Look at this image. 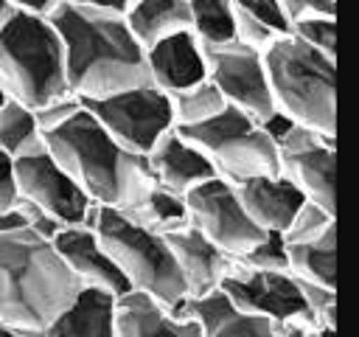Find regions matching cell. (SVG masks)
I'll use <instances>...</instances> for the list:
<instances>
[{
	"label": "cell",
	"instance_id": "cell-8",
	"mask_svg": "<svg viewBox=\"0 0 359 337\" xmlns=\"http://www.w3.org/2000/svg\"><path fill=\"white\" fill-rule=\"evenodd\" d=\"M81 107L123 152L137 157H146L160 138L174 129L171 101L151 84L123 90L101 101H81Z\"/></svg>",
	"mask_w": 359,
	"mask_h": 337
},
{
	"label": "cell",
	"instance_id": "cell-20",
	"mask_svg": "<svg viewBox=\"0 0 359 337\" xmlns=\"http://www.w3.org/2000/svg\"><path fill=\"white\" fill-rule=\"evenodd\" d=\"M177 312L194 317L202 337H283L280 323L236 309L219 289L205 298H185Z\"/></svg>",
	"mask_w": 359,
	"mask_h": 337
},
{
	"label": "cell",
	"instance_id": "cell-19",
	"mask_svg": "<svg viewBox=\"0 0 359 337\" xmlns=\"http://www.w3.org/2000/svg\"><path fill=\"white\" fill-rule=\"evenodd\" d=\"M146 163L157 180V185L165 191H174L180 197H185L188 191H194L202 183L216 177L208 157L191 140H185L177 129H171L165 138H160V143L146 154Z\"/></svg>",
	"mask_w": 359,
	"mask_h": 337
},
{
	"label": "cell",
	"instance_id": "cell-35",
	"mask_svg": "<svg viewBox=\"0 0 359 337\" xmlns=\"http://www.w3.org/2000/svg\"><path fill=\"white\" fill-rule=\"evenodd\" d=\"M241 6H244L264 28H269L275 37H289V22H286V17H283L278 0H241Z\"/></svg>",
	"mask_w": 359,
	"mask_h": 337
},
{
	"label": "cell",
	"instance_id": "cell-9",
	"mask_svg": "<svg viewBox=\"0 0 359 337\" xmlns=\"http://www.w3.org/2000/svg\"><path fill=\"white\" fill-rule=\"evenodd\" d=\"M185 208H188V225L199 230L227 258L244 256L252 244L264 239V233L244 213L233 185L219 177L188 191Z\"/></svg>",
	"mask_w": 359,
	"mask_h": 337
},
{
	"label": "cell",
	"instance_id": "cell-31",
	"mask_svg": "<svg viewBox=\"0 0 359 337\" xmlns=\"http://www.w3.org/2000/svg\"><path fill=\"white\" fill-rule=\"evenodd\" d=\"M294 39H300L303 45L314 48L317 53L337 59V17H314V20H303L297 25H292L289 31Z\"/></svg>",
	"mask_w": 359,
	"mask_h": 337
},
{
	"label": "cell",
	"instance_id": "cell-39",
	"mask_svg": "<svg viewBox=\"0 0 359 337\" xmlns=\"http://www.w3.org/2000/svg\"><path fill=\"white\" fill-rule=\"evenodd\" d=\"M17 230H25V219H22L20 208L3 211V213H0V236H6V233H17Z\"/></svg>",
	"mask_w": 359,
	"mask_h": 337
},
{
	"label": "cell",
	"instance_id": "cell-1",
	"mask_svg": "<svg viewBox=\"0 0 359 337\" xmlns=\"http://www.w3.org/2000/svg\"><path fill=\"white\" fill-rule=\"evenodd\" d=\"M126 3L59 0L50 25L65 48L67 90L79 101H101L149 84L143 48L126 28Z\"/></svg>",
	"mask_w": 359,
	"mask_h": 337
},
{
	"label": "cell",
	"instance_id": "cell-18",
	"mask_svg": "<svg viewBox=\"0 0 359 337\" xmlns=\"http://www.w3.org/2000/svg\"><path fill=\"white\" fill-rule=\"evenodd\" d=\"M115 337H202V329L143 292H126L115 303Z\"/></svg>",
	"mask_w": 359,
	"mask_h": 337
},
{
	"label": "cell",
	"instance_id": "cell-25",
	"mask_svg": "<svg viewBox=\"0 0 359 337\" xmlns=\"http://www.w3.org/2000/svg\"><path fill=\"white\" fill-rule=\"evenodd\" d=\"M191 37L202 51L233 45V0H188Z\"/></svg>",
	"mask_w": 359,
	"mask_h": 337
},
{
	"label": "cell",
	"instance_id": "cell-4",
	"mask_svg": "<svg viewBox=\"0 0 359 337\" xmlns=\"http://www.w3.org/2000/svg\"><path fill=\"white\" fill-rule=\"evenodd\" d=\"M261 59L272 107L286 112L294 124L337 140V59L317 53L292 34L272 42Z\"/></svg>",
	"mask_w": 359,
	"mask_h": 337
},
{
	"label": "cell",
	"instance_id": "cell-3",
	"mask_svg": "<svg viewBox=\"0 0 359 337\" xmlns=\"http://www.w3.org/2000/svg\"><path fill=\"white\" fill-rule=\"evenodd\" d=\"M11 14L0 25V93L28 110L53 104L67 90L65 48L50 25L11 0Z\"/></svg>",
	"mask_w": 359,
	"mask_h": 337
},
{
	"label": "cell",
	"instance_id": "cell-40",
	"mask_svg": "<svg viewBox=\"0 0 359 337\" xmlns=\"http://www.w3.org/2000/svg\"><path fill=\"white\" fill-rule=\"evenodd\" d=\"M11 8H14V6H11V0H0V25H3L6 20H8Z\"/></svg>",
	"mask_w": 359,
	"mask_h": 337
},
{
	"label": "cell",
	"instance_id": "cell-24",
	"mask_svg": "<svg viewBox=\"0 0 359 337\" xmlns=\"http://www.w3.org/2000/svg\"><path fill=\"white\" fill-rule=\"evenodd\" d=\"M0 152H6L11 160L45 152V135L34 118V110L11 98H6L0 107Z\"/></svg>",
	"mask_w": 359,
	"mask_h": 337
},
{
	"label": "cell",
	"instance_id": "cell-29",
	"mask_svg": "<svg viewBox=\"0 0 359 337\" xmlns=\"http://www.w3.org/2000/svg\"><path fill=\"white\" fill-rule=\"evenodd\" d=\"M238 264L250 270H264V272H289V256H286V242L280 233H264L258 244H252L244 256L236 258Z\"/></svg>",
	"mask_w": 359,
	"mask_h": 337
},
{
	"label": "cell",
	"instance_id": "cell-22",
	"mask_svg": "<svg viewBox=\"0 0 359 337\" xmlns=\"http://www.w3.org/2000/svg\"><path fill=\"white\" fill-rule=\"evenodd\" d=\"M188 25H191L188 0H143V3L129 0L126 28L143 51L174 34L188 31Z\"/></svg>",
	"mask_w": 359,
	"mask_h": 337
},
{
	"label": "cell",
	"instance_id": "cell-30",
	"mask_svg": "<svg viewBox=\"0 0 359 337\" xmlns=\"http://www.w3.org/2000/svg\"><path fill=\"white\" fill-rule=\"evenodd\" d=\"M233 39L236 45L247 48V51H255V53H264L272 42H278L280 37H275L269 28H264L244 6L241 0H233Z\"/></svg>",
	"mask_w": 359,
	"mask_h": 337
},
{
	"label": "cell",
	"instance_id": "cell-14",
	"mask_svg": "<svg viewBox=\"0 0 359 337\" xmlns=\"http://www.w3.org/2000/svg\"><path fill=\"white\" fill-rule=\"evenodd\" d=\"M50 244L56 247V253L62 256V261L70 267V272L79 278L81 286L101 289L115 298L132 292L129 284L123 281L121 270L115 267V261L109 258V253L104 250V244L87 225L62 227Z\"/></svg>",
	"mask_w": 359,
	"mask_h": 337
},
{
	"label": "cell",
	"instance_id": "cell-36",
	"mask_svg": "<svg viewBox=\"0 0 359 337\" xmlns=\"http://www.w3.org/2000/svg\"><path fill=\"white\" fill-rule=\"evenodd\" d=\"M17 177H14V160L0 152V213L17 208Z\"/></svg>",
	"mask_w": 359,
	"mask_h": 337
},
{
	"label": "cell",
	"instance_id": "cell-10",
	"mask_svg": "<svg viewBox=\"0 0 359 337\" xmlns=\"http://www.w3.org/2000/svg\"><path fill=\"white\" fill-rule=\"evenodd\" d=\"M14 177H17V197L48 213L56 225L62 227L87 225V216L93 211L90 197L56 166V160L48 152L14 160Z\"/></svg>",
	"mask_w": 359,
	"mask_h": 337
},
{
	"label": "cell",
	"instance_id": "cell-38",
	"mask_svg": "<svg viewBox=\"0 0 359 337\" xmlns=\"http://www.w3.org/2000/svg\"><path fill=\"white\" fill-rule=\"evenodd\" d=\"M280 334L283 337H337V329L317 326L311 320H292V323H280Z\"/></svg>",
	"mask_w": 359,
	"mask_h": 337
},
{
	"label": "cell",
	"instance_id": "cell-26",
	"mask_svg": "<svg viewBox=\"0 0 359 337\" xmlns=\"http://www.w3.org/2000/svg\"><path fill=\"white\" fill-rule=\"evenodd\" d=\"M129 222L146 227V230H154L160 236L165 233H174L180 227L188 225V208H185V197L174 194V191H165V188H154L146 202L140 208H135L132 213H123Z\"/></svg>",
	"mask_w": 359,
	"mask_h": 337
},
{
	"label": "cell",
	"instance_id": "cell-21",
	"mask_svg": "<svg viewBox=\"0 0 359 337\" xmlns=\"http://www.w3.org/2000/svg\"><path fill=\"white\" fill-rule=\"evenodd\" d=\"M118 298L101 289L81 286L73 303L45 329L48 337H115Z\"/></svg>",
	"mask_w": 359,
	"mask_h": 337
},
{
	"label": "cell",
	"instance_id": "cell-32",
	"mask_svg": "<svg viewBox=\"0 0 359 337\" xmlns=\"http://www.w3.org/2000/svg\"><path fill=\"white\" fill-rule=\"evenodd\" d=\"M297 281V278H294ZM300 286V298H303V306L309 312V317L317 323V326H331L337 329V289H328V286H317V284H306V281H297Z\"/></svg>",
	"mask_w": 359,
	"mask_h": 337
},
{
	"label": "cell",
	"instance_id": "cell-11",
	"mask_svg": "<svg viewBox=\"0 0 359 337\" xmlns=\"http://www.w3.org/2000/svg\"><path fill=\"white\" fill-rule=\"evenodd\" d=\"M219 292L241 312L269 317L275 323H292V320H311L300 286L294 275L289 272H264V270H250L230 258L227 272L219 284ZM314 323V320H311Z\"/></svg>",
	"mask_w": 359,
	"mask_h": 337
},
{
	"label": "cell",
	"instance_id": "cell-37",
	"mask_svg": "<svg viewBox=\"0 0 359 337\" xmlns=\"http://www.w3.org/2000/svg\"><path fill=\"white\" fill-rule=\"evenodd\" d=\"M294 126H297V124H294V121H292L286 112H280V110H272L266 118H261V121H258V129H261V132L269 138V143H272L275 149L283 143V138H286V135H289Z\"/></svg>",
	"mask_w": 359,
	"mask_h": 337
},
{
	"label": "cell",
	"instance_id": "cell-2",
	"mask_svg": "<svg viewBox=\"0 0 359 337\" xmlns=\"http://www.w3.org/2000/svg\"><path fill=\"white\" fill-rule=\"evenodd\" d=\"M81 292L56 247L34 230L0 236V320L14 329H48Z\"/></svg>",
	"mask_w": 359,
	"mask_h": 337
},
{
	"label": "cell",
	"instance_id": "cell-28",
	"mask_svg": "<svg viewBox=\"0 0 359 337\" xmlns=\"http://www.w3.org/2000/svg\"><path fill=\"white\" fill-rule=\"evenodd\" d=\"M331 227H337V213H331V211H325V208H320V205H314V202L306 199V202L300 205V211L292 216L289 227H286L280 236H283L286 247H292V244L317 242V239L325 236Z\"/></svg>",
	"mask_w": 359,
	"mask_h": 337
},
{
	"label": "cell",
	"instance_id": "cell-41",
	"mask_svg": "<svg viewBox=\"0 0 359 337\" xmlns=\"http://www.w3.org/2000/svg\"><path fill=\"white\" fill-rule=\"evenodd\" d=\"M0 337H20V331L14 326H8V323L0 320Z\"/></svg>",
	"mask_w": 359,
	"mask_h": 337
},
{
	"label": "cell",
	"instance_id": "cell-27",
	"mask_svg": "<svg viewBox=\"0 0 359 337\" xmlns=\"http://www.w3.org/2000/svg\"><path fill=\"white\" fill-rule=\"evenodd\" d=\"M168 101H171V112H174V129H191V126L208 124L227 107L222 93L208 79L182 93L168 95Z\"/></svg>",
	"mask_w": 359,
	"mask_h": 337
},
{
	"label": "cell",
	"instance_id": "cell-33",
	"mask_svg": "<svg viewBox=\"0 0 359 337\" xmlns=\"http://www.w3.org/2000/svg\"><path fill=\"white\" fill-rule=\"evenodd\" d=\"M280 11L292 25L303 22V20H314V17H337V3L334 0H278Z\"/></svg>",
	"mask_w": 359,
	"mask_h": 337
},
{
	"label": "cell",
	"instance_id": "cell-16",
	"mask_svg": "<svg viewBox=\"0 0 359 337\" xmlns=\"http://www.w3.org/2000/svg\"><path fill=\"white\" fill-rule=\"evenodd\" d=\"M163 239L174 256V264L182 275L188 298H205L219 289V284L227 272V264H230V258L222 250H216L191 225H185L174 233H165Z\"/></svg>",
	"mask_w": 359,
	"mask_h": 337
},
{
	"label": "cell",
	"instance_id": "cell-42",
	"mask_svg": "<svg viewBox=\"0 0 359 337\" xmlns=\"http://www.w3.org/2000/svg\"><path fill=\"white\" fill-rule=\"evenodd\" d=\"M3 101H6V95H3V93H0V107H3Z\"/></svg>",
	"mask_w": 359,
	"mask_h": 337
},
{
	"label": "cell",
	"instance_id": "cell-7",
	"mask_svg": "<svg viewBox=\"0 0 359 337\" xmlns=\"http://www.w3.org/2000/svg\"><path fill=\"white\" fill-rule=\"evenodd\" d=\"M185 140H191L213 166L216 177L236 185L252 177H272L280 174L278 149L269 143V138L258 129L252 118L244 112L224 107L213 121L177 129Z\"/></svg>",
	"mask_w": 359,
	"mask_h": 337
},
{
	"label": "cell",
	"instance_id": "cell-5",
	"mask_svg": "<svg viewBox=\"0 0 359 337\" xmlns=\"http://www.w3.org/2000/svg\"><path fill=\"white\" fill-rule=\"evenodd\" d=\"M87 227L98 236L132 292H143L168 309H177L188 298L174 256L160 233L146 230L129 222L123 213L98 205H93Z\"/></svg>",
	"mask_w": 359,
	"mask_h": 337
},
{
	"label": "cell",
	"instance_id": "cell-12",
	"mask_svg": "<svg viewBox=\"0 0 359 337\" xmlns=\"http://www.w3.org/2000/svg\"><path fill=\"white\" fill-rule=\"evenodd\" d=\"M205 62H208V81L222 93L227 107L244 112L255 124L275 110L261 53L233 42L224 48L205 51Z\"/></svg>",
	"mask_w": 359,
	"mask_h": 337
},
{
	"label": "cell",
	"instance_id": "cell-23",
	"mask_svg": "<svg viewBox=\"0 0 359 337\" xmlns=\"http://www.w3.org/2000/svg\"><path fill=\"white\" fill-rule=\"evenodd\" d=\"M289 256V275L306 284L337 289V227L309 244L286 247Z\"/></svg>",
	"mask_w": 359,
	"mask_h": 337
},
{
	"label": "cell",
	"instance_id": "cell-6",
	"mask_svg": "<svg viewBox=\"0 0 359 337\" xmlns=\"http://www.w3.org/2000/svg\"><path fill=\"white\" fill-rule=\"evenodd\" d=\"M45 152L98 208H118L137 154L123 152L81 107L65 126L45 135Z\"/></svg>",
	"mask_w": 359,
	"mask_h": 337
},
{
	"label": "cell",
	"instance_id": "cell-15",
	"mask_svg": "<svg viewBox=\"0 0 359 337\" xmlns=\"http://www.w3.org/2000/svg\"><path fill=\"white\" fill-rule=\"evenodd\" d=\"M149 84L165 95L182 93L208 79V62L202 45L191 37V31L174 34L143 51Z\"/></svg>",
	"mask_w": 359,
	"mask_h": 337
},
{
	"label": "cell",
	"instance_id": "cell-13",
	"mask_svg": "<svg viewBox=\"0 0 359 337\" xmlns=\"http://www.w3.org/2000/svg\"><path fill=\"white\" fill-rule=\"evenodd\" d=\"M334 160L337 140L323 138L314 129L294 126L278 146L280 177H286L309 202L337 213L334 205Z\"/></svg>",
	"mask_w": 359,
	"mask_h": 337
},
{
	"label": "cell",
	"instance_id": "cell-17",
	"mask_svg": "<svg viewBox=\"0 0 359 337\" xmlns=\"http://www.w3.org/2000/svg\"><path fill=\"white\" fill-rule=\"evenodd\" d=\"M244 213L261 233H283L292 216L300 211L306 197L280 174L272 177H252L233 185Z\"/></svg>",
	"mask_w": 359,
	"mask_h": 337
},
{
	"label": "cell",
	"instance_id": "cell-34",
	"mask_svg": "<svg viewBox=\"0 0 359 337\" xmlns=\"http://www.w3.org/2000/svg\"><path fill=\"white\" fill-rule=\"evenodd\" d=\"M79 110H81V101H79L76 95H65V98H59V101H53V104H45V107L34 110V118H36L42 135H48V132L65 126Z\"/></svg>",
	"mask_w": 359,
	"mask_h": 337
}]
</instances>
